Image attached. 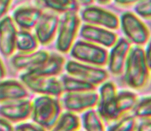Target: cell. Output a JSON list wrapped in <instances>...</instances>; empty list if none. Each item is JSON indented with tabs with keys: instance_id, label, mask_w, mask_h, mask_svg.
I'll list each match as a JSON object with an SVG mask.
<instances>
[{
	"instance_id": "1",
	"label": "cell",
	"mask_w": 151,
	"mask_h": 131,
	"mask_svg": "<svg viewBox=\"0 0 151 131\" xmlns=\"http://www.w3.org/2000/svg\"><path fill=\"white\" fill-rule=\"evenodd\" d=\"M150 71L145 50L139 46L132 47L123 72L125 84L132 89H142L149 82Z\"/></svg>"
},
{
	"instance_id": "2",
	"label": "cell",
	"mask_w": 151,
	"mask_h": 131,
	"mask_svg": "<svg viewBox=\"0 0 151 131\" xmlns=\"http://www.w3.org/2000/svg\"><path fill=\"white\" fill-rule=\"evenodd\" d=\"M64 112L60 98L39 95L32 100L31 119L34 122L50 131Z\"/></svg>"
},
{
	"instance_id": "3",
	"label": "cell",
	"mask_w": 151,
	"mask_h": 131,
	"mask_svg": "<svg viewBox=\"0 0 151 131\" xmlns=\"http://www.w3.org/2000/svg\"><path fill=\"white\" fill-rule=\"evenodd\" d=\"M79 13L70 12L60 16L56 38L55 48L60 53H69L75 43L81 26Z\"/></svg>"
},
{
	"instance_id": "4",
	"label": "cell",
	"mask_w": 151,
	"mask_h": 131,
	"mask_svg": "<svg viewBox=\"0 0 151 131\" xmlns=\"http://www.w3.org/2000/svg\"><path fill=\"white\" fill-rule=\"evenodd\" d=\"M76 61L104 68L107 65L109 52L106 48L84 40H77L69 52Z\"/></svg>"
},
{
	"instance_id": "5",
	"label": "cell",
	"mask_w": 151,
	"mask_h": 131,
	"mask_svg": "<svg viewBox=\"0 0 151 131\" xmlns=\"http://www.w3.org/2000/svg\"><path fill=\"white\" fill-rule=\"evenodd\" d=\"M20 79L29 91L40 95L60 98L64 93L58 77L41 76L24 72L20 75Z\"/></svg>"
},
{
	"instance_id": "6",
	"label": "cell",
	"mask_w": 151,
	"mask_h": 131,
	"mask_svg": "<svg viewBox=\"0 0 151 131\" xmlns=\"http://www.w3.org/2000/svg\"><path fill=\"white\" fill-rule=\"evenodd\" d=\"M120 27L125 38L131 44L141 47L150 38V32L145 24L136 14L130 11L123 12L119 18Z\"/></svg>"
},
{
	"instance_id": "7",
	"label": "cell",
	"mask_w": 151,
	"mask_h": 131,
	"mask_svg": "<svg viewBox=\"0 0 151 131\" xmlns=\"http://www.w3.org/2000/svg\"><path fill=\"white\" fill-rule=\"evenodd\" d=\"M66 73L88 82L96 87L107 81L109 72L102 67L83 64L75 60L66 63Z\"/></svg>"
},
{
	"instance_id": "8",
	"label": "cell",
	"mask_w": 151,
	"mask_h": 131,
	"mask_svg": "<svg viewBox=\"0 0 151 131\" xmlns=\"http://www.w3.org/2000/svg\"><path fill=\"white\" fill-rule=\"evenodd\" d=\"M79 15L84 24L111 31L117 30L120 27L119 18L116 14L95 4L81 9Z\"/></svg>"
},
{
	"instance_id": "9",
	"label": "cell",
	"mask_w": 151,
	"mask_h": 131,
	"mask_svg": "<svg viewBox=\"0 0 151 131\" xmlns=\"http://www.w3.org/2000/svg\"><path fill=\"white\" fill-rule=\"evenodd\" d=\"M60 99L64 111L78 114L96 109L99 95L96 91L64 93Z\"/></svg>"
},
{
	"instance_id": "10",
	"label": "cell",
	"mask_w": 151,
	"mask_h": 131,
	"mask_svg": "<svg viewBox=\"0 0 151 131\" xmlns=\"http://www.w3.org/2000/svg\"><path fill=\"white\" fill-rule=\"evenodd\" d=\"M138 100V96L134 92L127 90L118 91L113 103L101 117L106 123L117 121L132 112Z\"/></svg>"
},
{
	"instance_id": "11",
	"label": "cell",
	"mask_w": 151,
	"mask_h": 131,
	"mask_svg": "<svg viewBox=\"0 0 151 131\" xmlns=\"http://www.w3.org/2000/svg\"><path fill=\"white\" fill-rule=\"evenodd\" d=\"M60 16L52 11H44L35 30V35L39 43L48 46L56 39Z\"/></svg>"
},
{
	"instance_id": "12",
	"label": "cell",
	"mask_w": 151,
	"mask_h": 131,
	"mask_svg": "<svg viewBox=\"0 0 151 131\" xmlns=\"http://www.w3.org/2000/svg\"><path fill=\"white\" fill-rule=\"evenodd\" d=\"M78 36L81 40L104 48H111L118 39L113 31L84 23L81 26Z\"/></svg>"
},
{
	"instance_id": "13",
	"label": "cell",
	"mask_w": 151,
	"mask_h": 131,
	"mask_svg": "<svg viewBox=\"0 0 151 131\" xmlns=\"http://www.w3.org/2000/svg\"><path fill=\"white\" fill-rule=\"evenodd\" d=\"M132 44L125 38H118L109 52L107 65L108 72L114 76L123 74Z\"/></svg>"
},
{
	"instance_id": "14",
	"label": "cell",
	"mask_w": 151,
	"mask_h": 131,
	"mask_svg": "<svg viewBox=\"0 0 151 131\" xmlns=\"http://www.w3.org/2000/svg\"><path fill=\"white\" fill-rule=\"evenodd\" d=\"M32 100L29 98L3 103L0 117L13 123H22L31 118Z\"/></svg>"
},
{
	"instance_id": "15",
	"label": "cell",
	"mask_w": 151,
	"mask_h": 131,
	"mask_svg": "<svg viewBox=\"0 0 151 131\" xmlns=\"http://www.w3.org/2000/svg\"><path fill=\"white\" fill-rule=\"evenodd\" d=\"M18 32L11 16H6L0 21V52L5 58L14 56Z\"/></svg>"
},
{
	"instance_id": "16",
	"label": "cell",
	"mask_w": 151,
	"mask_h": 131,
	"mask_svg": "<svg viewBox=\"0 0 151 131\" xmlns=\"http://www.w3.org/2000/svg\"><path fill=\"white\" fill-rule=\"evenodd\" d=\"M43 12L42 8L37 5L21 6L14 10L12 18L20 30L31 31L36 27Z\"/></svg>"
},
{
	"instance_id": "17",
	"label": "cell",
	"mask_w": 151,
	"mask_h": 131,
	"mask_svg": "<svg viewBox=\"0 0 151 131\" xmlns=\"http://www.w3.org/2000/svg\"><path fill=\"white\" fill-rule=\"evenodd\" d=\"M50 52L39 50L35 51L14 54L11 58V64L18 71L29 72L44 64L50 56Z\"/></svg>"
},
{
	"instance_id": "18",
	"label": "cell",
	"mask_w": 151,
	"mask_h": 131,
	"mask_svg": "<svg viewBox=\"0 0 151 131\" xmlns=\"http://www.w3.org/2000/svg\"><path fill=\"white\" fill-rule=\"evenodd\" d=\"M29 91L21 82L14 80L0 81V103L28 99Z\"/></svg>"
},
{
	"instance_id": "19",
	"label": "cell",
	"mask_w": 151,
	"mask_h": 131,
	"mask_svg": "<svg viewBox=\"0 0 151 131\" xmlns=\"http://www.w3.org/2000/svg\"><path fill=\"white\" fill-rule=\"evenodd\" d=\"M65 58L59 52H50L44 64L28 72L35 75L46 77H59L63 74L65 66Z\"/></svg>"
},
{
	"instance_id": "20",
	"label": "cell",
	"mask_w": 151,
	"mask_h": 131,
	"mask_svg": "<svg viewBox=\"0 0 151 131\" xmlns=\"http://www.w3.org/2000/svg\"><path fill=\"white\" fill-rule=\"evenodd\" d=\"M99 99L96 108L98 113L101 116L113 103L118 93L115 83L107 80L99 86Z\"/></svg>"
},
{
	"instance_id": "21",
	"label": "cell",
	"mask_w": 151,
	"mask_h": 131,
	"mask_svg": "<svg viewBox=\"0 0 151 131\" xmlns=\"http://www.w3.org/2000/svg\"><path fill=\"white\" fill-rule=\"evenodd\" d=\"M39 6L41 8H46L50 11L57 14H65L70 12L79 13L81 10V6L78 1H63L51 0L40 1Z\"/></svg>"
},
{
	"instance_id": "22",
	"label": "cell",
	"mask_w": 151,
	"mask_h": 131,
	"mask_svg": "<svg viewBox=\"0 0 151 131\" xmlns=\"http://www.w3.org/2000/svg\"><path fill=\"white\" fill-rule=\"evenodd\" d=\"M59 78L64 93L96 91L97 89L95 85L67 73L62 74Z\"/></svg>"
},
{
	"instance_id": "23",
	"label": "cell",
	"mask_w": 151,
	"mask_h": 131,
	"mask_svg": "<svg viewBox=\"0 0 151 131\" xmlns=\"http://www.w3.org/2000/svg\"><path fill=\"white\" fill-rule=\"evenodd\" d=\"M39 43L35 34L31 31L18 30L16 40V50L19 52L27 53L37 51Z\"/></svg>"
},
{
	"instance_id": "24",
	"label": "cell",
	"mask_w": 151,
	"mask_h": 131,
	"mask_svg": "<svg viewBox=\"0 0 151 131\" xmlns=\"http://www.w3.org/2000/svg\"><path fill=\"white\" fill-rule=\"evenodd\" d=\"M81 127V118L79 115L64 111L50 131H80Z\"/></svg>"
},
{
	"instance_id": "25",
	"label": "cell",
	"mask_w": 151,
	"mask_h": 131,
	"mask_svg": "<svg viewBox=\"0 0 151 131\" xmlns=\"http://www.w3.org/2000/svg\"><path fill=\"white\" fill-rule=\"evenodd\" d=\"M80 118L83 131H106L105 122L96 109L82 113Z\"/></svg>"
},
{
	"instance_id": "26",
	"label": "cell",
	"mask_w": 151,
	"mask_h": 131,
	"mask_svg": "<svg viewBox=\"0 0 151 131\" xmlns=\"http://www.w3.org/2000/svg\"><path fill=\"white\" fill-rule=\"evenodd\" d=\"M137 119L133 115H125L117 121L110 123L106 131H136Z\"/></svg>"
},
{
	"instance_id": "27",
	"label": "cell",
	"mask_w": 151,
	"mask_h": 131,
	"mask_svg": "<svg viewBox=\"0 0 151 131\" xmlns=\"http://www.w3.org/2000/svg\"><path fill=\"white\" fill-rule=\"evenodd\" d=\"M132 113L137 119L151 120V96L138 99Z\"/></svg>"
},
{
	"instance_id": "28",
	"label": "cell",
	"mask_w": 151,
	"mask_h": 131,
	"mask_svg": "<svg viewBox=\"0 0 151 131\" xmlns=\"http://www.w3.org/2000/svg\"><path fill=\"white\" fill-rule=\"evenodd\" d=\"M134 10L138 16L144 19H151V0L137 1Z\"/></svg>"
},
{
	"instance_id": "29",
	"label": "cell",
	"mask_w": 151,
	"mask_h": 131,
	"mask_svg": "<svg viewBox=\"0 0 151 131\" xmlns=\"http://www.w3.org/2000/svg\"><path fill=\"white\" fill-rule=\"evenodd\" d=\"M14 131H47L35 122H23L14 127Z\"/></svg>"
},
{
	"instance_id": "30",
	"label": "cell",
	"mask_w": 151,
	"mask_h": 131,
	"mask_svg": "<svg viewBox=\"0 0 151 131\" xmlns=\"http://www.w3.org/2000/svg\"><path fill=\"white\" fill-rule=\"evenodd\" d=\"M12 1L8 0H0V21L5 17L12 5Z\"/></svg>"
},
{
	"instance_id": "31",
	"label": "cell",
	"mask_w": 151,
	"mask_h": 131,
	"mask_svg": "<svg viewBox=\"0 0 151 131\" xmlns=\"http://www.w3.org/2000/svg\"><path fill=\"white\" fill-rule=\"evenodd\" d=\"M14 129L10 122L0 117V131H14Z\"/></svg>"
},
{
	"instance_id": "32",
	"label": "cell",
	"mask_w": 151,
	"mask_h": 131,
	"mask_svg": "<svg viewBox=\"0 0 151 131\" xmlns=\"http://www.w3.org/2000/svg\"><path fill=\"white\" fill-rule=\"evenodd\" d=\"M136 131H151V120H142L138 124Z\"/></svg>"
},
{
	"instance_id": "33",
	"label": "cell",
	"mask_w": 151,
	"mask_h": 131,
	"mask_svg": "<svg viewBox=\"0 0 151 131\" xmlns=\"http://www.w3.org/2000/svg\"><path fill=\"white\" fill-rule=\"evenodd\" d=\"M145 59L151 71V37L147 43V46L145 50Z\"/></svg>"
},
{
	"instance_id": "34",
	"label": "cell",
	"mask_w": 151,
	"mask_h": 131,
	"mask_svg": "<svg viewBox=\"0 0 151 131\" xmlns=\"http://www.w3.org/2000/svg\"><path fill=\"white\" fill-rule=\"evenodd\" d=\"M137 1H130V0H121V1H115L114 3L116 5L120 7H127V6L134 5L136 3Z\"/></svg>"
},
{
	"instance_id": "35",
	"label": "cell",
	"mask_w": 151,
	"mask_h": 131,
	"mask_svg": "<svg viewBox=\"0 0 151 131\" xmlns=\"http://www.w3.org/2000/svg\"><path fill=\"white\" fill-rule=\"evenodd\" d=\"M6 69L4 64L0 58V81L3 80L6 76Z\"/></svg>"
},
{
	"instance_id": "36",
	"label": "cell",
	"mask_w": 151,
	"mask_h": 131,
	"mask_svg": "<svg viewBox=\"0 0 151 131\" xmlns=\"http://www.w3.org/2000/svg\"><path fill=\"white\" fill-rule=\"evenodd\" d=\"M80 131H81V130H80Z\"/></svg>"
}]
</instances>
